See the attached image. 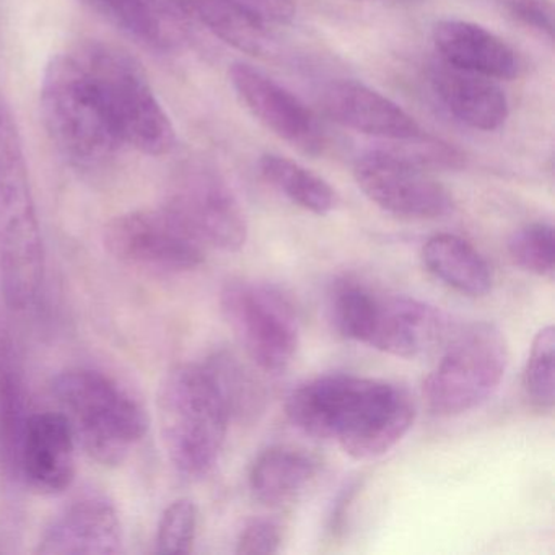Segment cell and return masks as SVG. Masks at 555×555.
Returning a JSON list of instances; mask_svg holds the SVG:
<instances>
[{"label":"cell","instance_id":"1","mask_svg":"<svg viewBox=\"0 0 555 555\" xmlns=\"http://www.w3.org/2000/svg\"><path fill=\"white\" fill-rule=\"evenodd\" d=\"M292 424L333 440L353 460L383 456L414 424L415 408L401 386L365 376L324 375L304 383L285 404Z\"/></svg>","mask_w":555,"mask_h":555},{"label":"cell","instance_id":"2","mask_svg":"<svg viewBox=\"0 0 555 555\" xmlns=\"http://www.w3.org/2000/svg\"><path fill=\"white\" fill-rule=\"evenodd\" d=\"M47 272L40 217L21 129L0 92V287L9 307L27 310Z\"/></svg>","mask_w":555,"mask_h":555},{"label":"cell","instance_id":"3","mask_svg":"<svg viewBox=\"0 0 555 555\" xmlns=\"http://www.w3.org/2000/svg\"><path fill=\"white\" fill-rule=\"evenodd\" d=\"M40 109L48 138L74 170H105L126 149L76 51L48 61L41 76Z\"/></svg>","mask_w":555,"mask_h":555},{"label":"cell","instance_id":"4","mask_svg":"<svg viewBox=\"0 0 555 555\" xmlns=\"http://www.w3.org/2000/svg\"><path fill=\"white\" fill-rule=\"evenodd\" d=\"M330 311L340 336L401 359L425 356L448 337L438 308L408 295L376 294L352 279L334 285Z\"/></svg>","mask_w":555,"mask_h":555},{"label":"cell","instance_id":"5","mask_svg":"<svg viewBox=\"0 0 555 555\" xmlns=\"http://www.w3.org/2000/svg\"><path fill=\"white\" fill-rule=\"evenodd\" d=\"M158 424L180 476L203 479L219 463L230 417L203 362L175 366L160 385Z\"/></svg>","mask_w":555,"mask_h":555},{"label":"cell","instance_id":"6","mask_svg":"<svg viewBox=\"0 0 555 555\" xmlns=\"http://www.w3.org/2000/svg\"><path fill=\"white\" fill-rule=\"evenodd\" d=\"M77 444L105 466H118L144 440L149 418L141 402L115 378L93 369H69L51 383Z\"/></svg>","mask_w":555,"mask_h":555},{"label":"cell","instance_id":"7","mask_svg":"<svg viewBox=\"0 0 555 555\" xmlns=\"http://www.w3.org/2000/svg\"><path fill=\"white\" fill-rule=\"evenodd\" d=\"M74 51L92 77L125 147L151 157L170 154L177 131L138 61L102 41H89Z\"/></svg>","mask_w":555,"mask_h":555},{"label":"cell","instance_id":"8","mask_svg":"<svg viewBox=\"0 0 555 555\" xmlns=\"http://www.w3.org/2000/svg\"><path fill=\"white\" fill-rule=\"evenodd\" d=\"M508 366V346L492 323L467 324L451 336L443 356L424 382L431 414H466L480 408L499 389Z\"/></svg>","mask_w":555,"mask_h":555},{"label":"cell","instance_id":"9","mask_svg":"<svg viewBox=\"0 0 555 555\" xmlns=\"http://www.w3.org/2000/svg\"><path fill=\"white\" fill-rule=\"evenodd\" d=\"M220 308L246 357L258 369L282 373L291 366L300 346V318L281 288L235 279L223 285Z\"/></svg>","mask_w":555,"mask_h":555},{"label":"cell","instance_id":"10","mask_svg":"<svg viewBox=\"0 0 555 555\" xmlns=\"http://www.w3.org/2000/svg\"><path fill=\"white\" fill-rule=\"evenodd\" d=\"M162 207L206 248L236 253L246 245L248 223L235 193L204 162H188L178 168Z\"/></svg>","mask_w":555,"mask_h":555},{"label":"cell","instance_id":"11","mask_svg":"<svg viewBox=\"0 0 555 555\" xmlns=\"http://www.w3.org/2000/svg\"><path fill=\"white\" fill-rule=\"evenodd\" d=\"M103 245L116 261L157 274H183L206 262V246L164 207L116 216L106 223Z\"/></svg>","mask_w":555,"mask_h":555},{"label":"cell","instance_id":"12","mask_svg":"<svg viewBox=\"0 0 555 555\" xmlns=\"http://www.w3.org/2000/svg\"><path fill=\"white\" fill-rule=\"evenodd\" d=\"M353 177L362 193L392 216L431 220L453 210V197L440 181L389 149L357 158Z\"/></svg>","mask_w":555,"mask_h":555},{"label":"cell","instance_id":"13","mask_svg":"<svg viewBox=\"0 0 555 555\" xmlns=\"http://www.w3.org/2000/svg\"><path fill=\"white\" fill-rule=\"evenodd\" d=\"M77 440L61 411L35 412L22 422L12 463L30 489L44 495L66 492L76 479Z\"/></svg>","mask_w":555,"mask_h":555},{"label":"cell","instance_id":"14","mask_svg":"<svg viewBox=\"0 0 555 555\" xmlns=\"http://www.w3.org/2000/svg\"><path fill=\"white\" fill-rule=\"evenodd\" d=\"M125 551V529L115 503L86 495L64 506L44 528L38 554L106 555Z\"/></svg>","mask_w":555,"mask_h":555},{"label":"cell","instance_id":"15","mask_svg":"<svg viewBox=\"0 0 555 555\" xmlns=\"http://www.w3.org/2000/svg\"><path fill=\"white\" fill-rule=\"evenodd\" d=\"M230 82L246 109L272 134L298 147H314L317 121L298 96L251 64H233Z\"/></svg>","mask_w":555,"mask_h":555},{"label":"cell","instance_id":"16","mask_svg":"<svg viewBox=\"0 0 555 555\" xmlns=\"http://www.w3.org/2000/svg\"><path fill=\"white\" fill-rule=\"evenodd\" d=\"M324 112L344 128L383 141H401L421 131L398 103L357 80H337L323 93Z\"/></svg>","mask_w":555,"mask_h":555},{"label":"cell","instance_id":"17","mask_svg":"<svg viewBox=\"0 0 555 555\" xmlns=\"http://www.w3.org/2000/svg\"><path fill=\"white\" fill-rule=\"evenodd\" d=\"M103 18L147 50L173 53L190 37L188 15L175 0H87Z\"/></svg>","mask_w":555,"mask_h":555},{"label":"cell","instance_id":"18","mask_svg":"<svg viewBox=\"0 0 555 555\" xmlns=\"http://www.w3.org/2000/svg\"><path fill=\"white\" fill-rule=\"evenodd\" d=\"M434 44L443 63L489 79H515L518 54L502 38L480 25L441 21L434 28Z\"/></svg>","mask_w":555,"mask_h":555},{"label":"cell","instance_id":"19","mask_svg":"<svg viewBox=\"0 0 555 555\" xmlns=\"http://www.w3.org/2000/svg\"><path fill=\"white\" fill-rule=\"evenodd\" d=\"M431 86L448 112L469 128L496 131L508 119L505 92L489 77L440 61L431 73Z\"/></svg>","mask_w":555,"mask_h":555},{"label":"cell","instance_id":"20","mask_svg":"<svg viewBox=\"0 0 555 555\" xmlns=\"http://www.w3.org/2000/svg\"><path fill=\"white\" fill-rule=\"evenodd\" d=\"M318 473L313 456L292 447L262 451L249 470V490L255 500L271 508L295 502Z\"/></svg>","mask_w":555,"mask_h":555},{"label":"cell","instance_id":"21","mask_svg":"<svg viewBox=\"0 0 555 555\" xmlns=\"http://www.w3.org/2000/svg\"><path fill=\"white\" fill-rule=\"evenodd\" d=\"M422 262L438 281L467 297H483L492 288L489 262L461 236H431L422 248Z\"/></svg>","mask_w":555,"mask_h":555},{"label":"cell","instance_id":"22","mask_svg":"<svg viewBox=\"0 0 555 555\" xmlns=\"http://www.w3.org/2000/svg\"><path fill=\"white\" fill-rule=\"evenodd\" d=\"M188 17L199 21L217 38L249 56L268 51V22L262 21L242 0H175Z\"/></svg>","mask_w":555,"mask_h":555},{"label":"cell","instance_id":"23","mask_svg":"<svg viewBox=\"0 0 555 555\" xmlns=\"http://www.w3.org/2000/svg\"><path fill=\"white\" fill-rule=\"evenodd\" d=\"M203 363L222 398L230 422L253 424L264 414L268 402L264 385L238 353L217 350Z\"/></svg>","mask_w":555,"mask_h":555},{"label":"cell","instance_id":"24","mask_svg":"<svg viewBox=\"0 0 555 555\" xmlns=\"http://www.w3.org/2000/svg\"><path fill=\"white\" fill-rule=\"evenodd\" d=\"M259 173L292 203L317 216H326L336 207V193L327 181L297 162L264 154L258 162Z\"/></svg>","mask_w":555,"mask_h":555},{"label":"cell","instance_id":"25","mask_svg":"<svg viewBox=\"0 0 555 555\" xmlns=\"http://www.w3.org/2000/svg\"><path fill=\"white\" fill-rule=\"evenodd\" d=\"M555 330L545 326L535 334L522 372L526 398L534 408L551 411L555 402L554 382Z\"/></svg>","mask_w":555,"mask_h":555},{"label":"cell","instance_id":"26","mask_svg":"<svg viewBox=\"0 0 555 555\" xmlns=\"http://www.w3.org/2000/svg\"><path fill=\"white\" fill-rule=\"evenodd\" d=\"M513 261L526 272L552 281L555 274L554 227L534 222L521 227L508 240Z\"/></svg>","mask_w":555,"mask_h":555},{"label":"cell","instance_id":"27","mask_svg":"<svg viewBox=\"0 0 555 555\" xmlns=\"http://www.w3.org/2000/svg\"><path fill=\"white\" fill-rule=\"evenodd\" d=\"M196 503L191 499H178L162 513L158 521L155 547L162 554H190L197 535Z\"/></svg>","mask_w":555,"mask_h":555},{"label":"cell","instance_id":"28","mask_svg":"<svg viewBox=\"0 0 555 555\" xmlns=\"http://www.w3.org/2000/svg\"><path fill=\"white\" fill-rule=\"evenodd\" d=\"M389 142H399L401 144L395 145L389 151L395 152L399 157L427 171L430 168L454 170V168L463 167L464 164V155L456 147L440 141V139L428 138V135H424L422 132L409 139Z\"/></svg>","mask_w":555,"mask_h":555},{"label":"cell","instance_id":"29","mask_svg":"<svg viewBox=\"0 0 555 555\" xmlns=\"http://www.w3.org/2000/svg\"><path fill=\"white\" fill-rule=\"evenodd\" d=\"M508 17L547 38L554 37V5L551 0H496Z\"/></svg>","mask_w":555,"mask_h":555},{"label":"cell","instance_id":"30","mask_svg":"<svg viewBox=\"0 0 555 555\" xmlns=\"http://www.w3.org/2000/svg\"><path fill=\"white\" fill-rule=\"evenodd\" d=\"M281 531L269 519L248 522L236 542V554H278L281 548Z\"/></svg>","mask_w":555,"mask_h":555},{"label":"cell","instance_id":"31","mask_svg":"<svg viewBox=\"0 0 555 555\" xmlns=\"http://www.w3.org/2000/svg\"><path fill=\"white\" fill-rule=\"evenodd\" d=\"M242 2L262 21L275 22V24H291L297 11L294 0H242Z\"/></svg>","mask_w":555,"mask_h":555}]
</instances>
